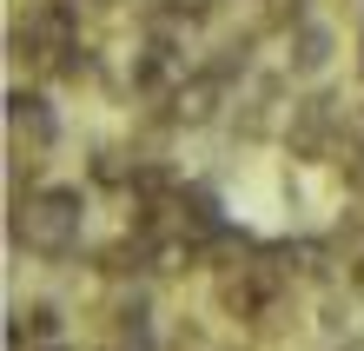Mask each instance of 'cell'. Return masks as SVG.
<instances>
[{
	"label": "cell",
	"instance_id": "obj_5",
	"mask_svg": "<svg viewBox=\"0 0 364 351\" xmlns=\"http://www.w3.org/2000/svg\"><path fill=\"white\" fill-rule=\"evenodd\" d=\"M358 73H364V40H358Z\"/></svg>",
	"mask_w": 364,
	"mask_h": 351
},
{
	"label": "cell",
	"instance_id": "obj_3",
	"mask_svg": "<svg viewBox=\"0 0 364 351\" xmlns=\"http://www.w3.org/2000/svg\"><path fill=\"white\" fill-rule=\"evenodd\" d=\"M331 53H338V33L325 20H291L285 27V73L291 80H318L331 67Z\"/></svg>",
	"mask_w": 364,
	"mask_h": 351
},
{
	"label": "cell",
	"instance_id": "obj_4",
	"mask_svg": "<svg viewBox=\"0 0 364 351\" xmlns=\"http://www.w3.org/2000/svg\"><path fill=\"white\" fill-rule=\"evenodd\" d=\"M225 93H232V80H219L212 67H199V73H192L166 106H173V120L186 126V133H199V126H212V120L225 113Z\"/></svg>",
	"mask_w": 364,
	"mask_h": 351
},
{
	"label": "cell",
	"instance_id": "obj_1",
	"mask_svg": "<svg viewBox=\"0 0 364 351\" xmlns=\"http://www.w3.org/2000/svg\"><path fill=\"white\" fill-rule=\"evenodd\" d=\"M87 232V192L80 186H33L14 199V246L27 258H73Z\"/></svg>",
	"mask_w": 364,
	"mask_h": 351
},
{
	"label": "cell",
	"instance_id": "obj_2",
	"mask_svg": "<svg viewBox=\"0 0 364 351\" xmlns=\"http://www.w3.org/2000/svg\"><path fill=\"white\" fill-rule=\"evenodd\" d=\"M7 126H14V152H27V159H47V152L60 146V120H53V106L40 93H20V86H14Z\"/></svg>",
	"mask_w": 364,
	"mask_h": 351
},
{
	"label": "cell",
	"instance_id": "obj_6",
	"mask_svg": "<svg viewBox=\"0 0 364 351\" xmlns=\"http://www.w3.org/2000/svg\"><path fill=\"white\" fill-rule=\"evenodd\" d=\"M358 192H364V186H358Z\"/></svg>",
	"mask_w": 364,
	"mask_h": 351
}]
</instances>
